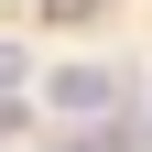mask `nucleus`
<instances>
[{"mask_svg":"<svg viewBox=\"0 0 152 152\" xmlns=\"http://www.w3.org/2000/svg\"><path fill=\"white\" fill-rule=\"evenodd\" d=\"M65 120H98V109H120V65H54V87H44Z\"/></svg>","mask_w":152,"mask_h":152,"instance_id":"1","label":"nucleus"},{"mask_svg":"<svg viewBox=\"0 0 152 152\" xmlns=\"http://www.w3.org/2000/svg\"><path fill=\"white\" fill-rule=\"evenodd\" d=\"M54 152H141V130L130 120H98V130H76V141H54Z\"/></svg>","mask_w":152,"mask_h":152,"instance_id":"2","label":"nucleus"},{"mask_svg":"<svg viewBox=\"0 0 152 152\" xmlns=\"http://www.w3.org/2000/svg\"><path fill=\"white\" fill-rule=\"evenodd\" d=\"M54 11H98V0H54Z\"/></svg>","mask_w":152,"mask_h":152,"instance_id":"3","label":"nucleus"},{"mask_svg":"<svg viewBox=\"0 0 152 152\" xmlns=\"http://www.w3.org/2000/svg\"><path fill=\"white\" fill-rule=\"evenodd\" d=\"M0 130H11V109H0Z\"/></svg>","mask_w":152,"mask_h":152,"instance_id":"4","label":"nucleus"}]
</instances>
